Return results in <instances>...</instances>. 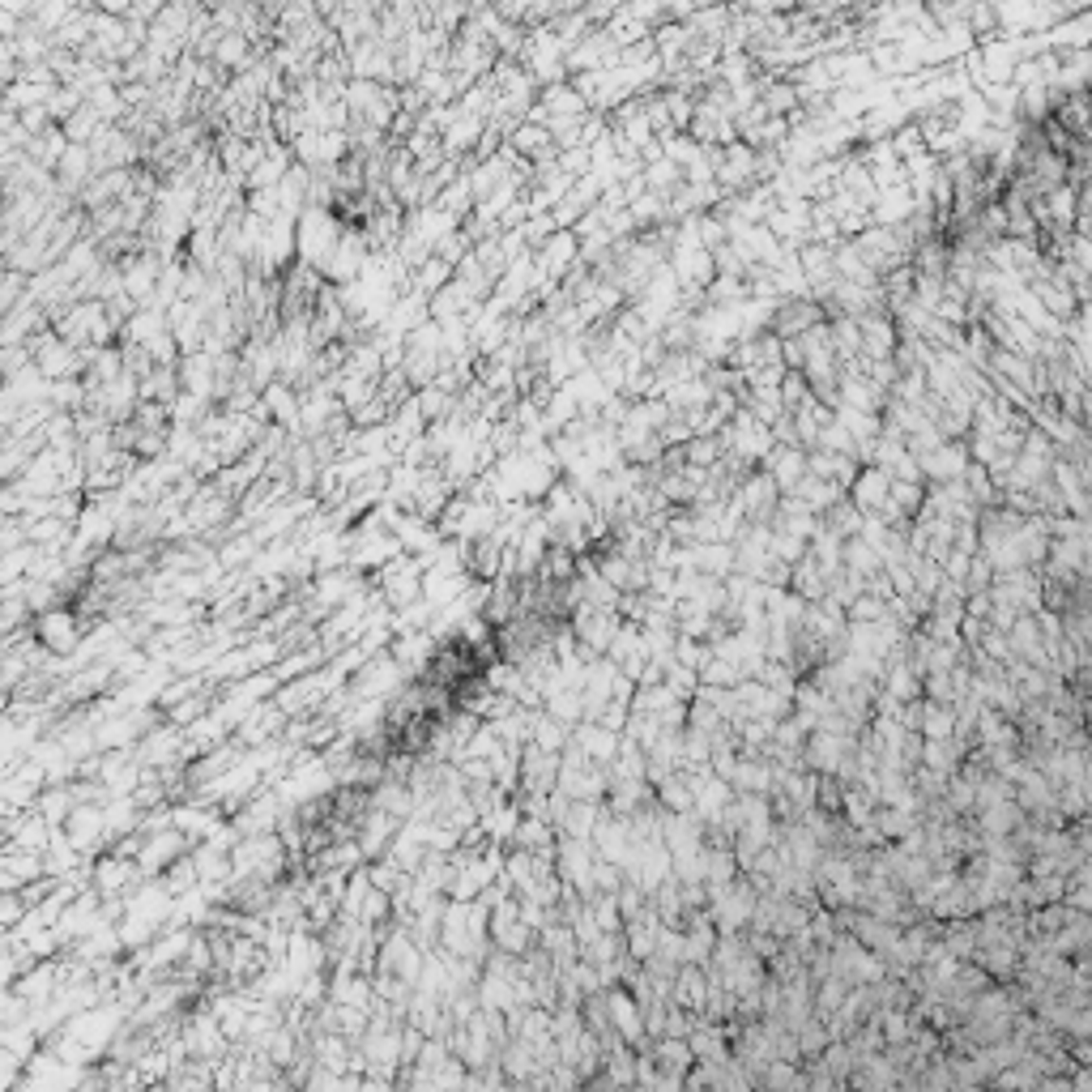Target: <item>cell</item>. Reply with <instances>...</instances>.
<instances>
[{
    "instance_id": "5",
    "label": "cell",
    "mask_w": 1092,
    "mask_h": 1092,
    "mask_svg": "<svg viewBox=\"0 0 1092 1092\" xmlns=\"http://www.w3.org/2000/svg\"><path fill=\"white\" fill-rule=\"evenodd\" d=\"M990 363H994V371H1003V380H1011V385H1024L1029 393H1037V388H1041V380H1037V371H1032V363L1020 359V354L1003 350V354H994Z\"/></svg>"
},
{
    "instance_id": "7",
    "label": "cell",
    "mask_w": 1092,
    "mask_h": 1092,
    "mask_svg": "<svg viewBox=\"0 0 1092 1092\" xmlns=\"http://www.w3.org/2000/svg\"><path fill=\"white\" fill-rule=\"evenodd\" d=\"M265 405L277 414V422H295V419H299V410H303V405L291 397V388H286V385H269V388H265Z\"/></svg>"
},
{
    "instance_id": "2",
    "label": "cell",
    "mask_w": 1092,
    "mask_h": 1092,
    "mask_svg": "<svg viewBox=\"0 0 1092 1092\" xmlns=\"http://www.w3.org/2000/svg\"><path fill=\"white\" fill-rule=\"evenodd\" d=\"M918 465H922V474L926 478H939V482H960L964 478V470H969V453H964V444H939L935 453H926V456H918Z\"/></svg>"
},
{
    "instance_id": "6",
    "label": "cell",
    "mask_w": 1092,
    "mask_h": 1092,
    "mask_svg": "<svg viewBox=\"0 0 1092 1092\" xmlns=\"http://www.w3.org/2000/svg\"><path fill=\"white\" fill-rule=\"evenodd\" d=\"M56 167H61V180L69 184V188H78V184L90 175V167H95V154H90L86 146H69Z\"/></svg>"
},
{
    "instance_id": "12",
    "label": "cell",
    "mask_w": 1092,
    "mask_h": 1092,
    "mask_svg": "<svg viewBox=\"0 0 1092 1092\" xmlns=\"http://www.w3.org/2000/svg\"><path fill=\"white\" fill-rule=\"evenodd\" d=\"M892 504H896V508H922L926 499H922V487H918V482H892Z\"/></svg>"
},
{
    "instance_id": "4",
    "label": "cell",
    "mask_w": 1092,
    "mask_h": 1092,
    "mask_svg": "<svg viewBox=\"0 0 1092 1092\" xmlns=\"http://www.w3.org/2000/svg\"><path fill=\"white\" fill-rule=\"evenodd\" d=\"M768 465H773V474L768 478L777 482V487L785 491V495H794V491L802 487V478H807V453L802 448H794V444H785V448H777V453H768Z\"/></svg>"
},
{
    "instance_id": "11",
    "label": "cell",
    "mask_w": 1092,
    "mask_h": 1092,
    "mask_svg": "<svg viewBox=\"0 0 1092 1092\" xmlns=\"http://www.w3.org/2000/svg\"><path fill=\"white\" fill-rule=\"evenodd\" d=\"M1054 223H1071V214H1075V192L1071 188H1054L1049 192V209H1046Z\"/></svg>"
},
{
    "instance_id": "9",
    "label": "cell",
    "mask_w": 1092,
    "mask_h": 1092,
    "mask_svg": "<svg viewBox=\"0 0 1092 1092\" xmlns=\"http://www.w3.org/2000/svg\"><path fill=\"white\" fill-rule=\"evenodd\" d=\"M845 560H850L853 572H870V568L879 564V555H875V546H870V542L850 538V542H845Z\"/></svg>"
},
{
    "instance_id": "3",
    "label": "cell",
    "mask_w": 1092,
    "mask_h": 1092,
    "mask_svg": "<svg viewBox=\"0 0 1092 1092\" xmlns=\"http://www.w3.org/2000/svg\"><path fill=\"white\" fill-rule=\"evenodd\" d=\"M858 325H862V354H867L870 363L892 359V350H896V329H892V320H887L884 312H870V316H862Z\"/></svg>"
},
{
    "instance_id": "10",
    "label": "cell",
    "mask_w": 1092,
    "mask_h": 1092,
    "mask_svg": "<svg viewBox=\"0 0 1092 1092\" xmlns=\"http://www.w3.org/2000/svg\"><path fill=\"white\" fill-rule=\"evenodd\" d=\"M572 252H577L572 235H555V240L546 243V257H542V269H560L564 260H572Z\"/></svg>"
},
{
    "instance_id": "1",
    "label": "cell",
    "mask_w": 1092,
    "mask_h": 1092,
    "mask_svg": "<svg viewBox=\"0 0 1092 1092\" xmlns=\"http://www.w3.org/2000/svg\"><path fill=\"white\" fill-rule=\"evenodd\" d=\"M725 444H730L739 456H768L777 444V436H773V427L760 422L751 410H739L730 422V431H725Z\"/></svg>"
},
{
    "instance_id": "8",
    "label": "cell",
    "mask_w": 1092,
    "mask_h": 1092,
    "mask_svg": "<svg viewBox=\"0 0 1092 1092\" xmlns=\"http://www.w3.org/2000/svg\"><path fill=\"white\" fill-rule=\"evenodd\" d=\"M214 61L218 64H243V61H248V39H243L240 30H226V35L218 39V47H214Z\"/></svg>"
},
{
    "instance_id": "13",
    "label": "cell",
    "mask_w": 1092,
    "mask_h": 1092,
    "mask_svg": "<svg viewBox=\"0 0 1092 1092\" xmlns=\"http://www.w3.org/2000/svg\"><path fill=\"white\" fill-rule=\"evenodd\" d=\"M1075 269L1092 282V240H1075Z\"/></svg>"
},
{
    "instance_id": "14",
    "label": "cell",
    "mask_w": 1092,
    "mask_h": 1092,
    "mask_svg": "<svg viewBox=\"0 0 1092 1092\" xmlns=\"http://www.w3.org/2000/svg\"><path fill=\"white\" fill-rule=\"evenodd\" d=\"M853 615H858V619H875V615H879V602H858V606H853Z\"/></svg>"
}]
</instances>
